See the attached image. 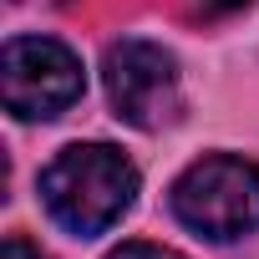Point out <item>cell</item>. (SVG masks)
Instances as JSON below:
<instances>
[{
    "mask_svg": "<svg viewBox=\"0 0 259 259\" xmlns=\"http://www.w3.org/2000/svg\"><path fill=\"white\" fill-rule=\"evenodd\" d=\"M138 188H143L138 163L112 143H71L36 178L41 208L71 239H97V234L117 229L133 213Z\"/></svg>",
    "mask_w": 259,
    "mask_h": 259,
    "instance_id": "1",
    "label": "cell"
},
{
    "mask_svg": "<svg viewBox=\"0 0 259 259\" xmlns=\"http://www.w3.org/2000/svg\"><path fill=\"white\" fill-rule=\"evenodd\" d=\"M168 208L188 234L234 244L259 229V163L239 153H203L168 183Z\"/></svg>",
    "mask_w": 259,
    "mask_h": 259,
    "instance_id": "2",
    "label": "cell"
},
{
    "mask_svg": "<svg viewBox=\"0 0 259 259\" xmlns=\"http://www.w3.org/2000/svg\"><path fill=\"white\" fill-rule=\"evenodd\" d=\"M102 87L112 112L138 133H163L183 117V71L163 41L148 36L112 41L102 56Z\"/></svg>",
    "mask_w": 259,
    "mask_h": 259,
    "instance_id": "3",
    "label": "cell"
},
{
    "mask_svg": "<svg viewBox=\"0 0 259 259\" xmlns=\"http://www.w3.org/2000/svg\"><path fill=\"white\" fill-rule=\"evenodd\" d=\"M87 92L81 56L56 36H11L0 46V102L16 122H51Z\"/></svg>",
    "mask_w": 259,
    "mask_h": 259,
    "instance_id": "4",
    "label": "cell"
},
{
    "mask_svg": "<svg viewBox=\"0 0 259 259\" xmlns=\"http://www.w3.org/2000/svg\"><path fill=\"white\" fill-rule=\"evenodd\" d=\"M107 259H188V254H178L173 244H153V239H122Z\"/></svg>",
    "mask_w": 259,
    "mask_h": 259,
    "instance_id": "5",
    "label": "cell"
},
{
    "mask_svg": "<svg viewBox=\"0 0 259 259\" xmlns=\"http://www.w3.org/2000/svg\"><path fill=\"white\" fill-rule=\"evenodd\" d=\"M0 259H51V254H46L41 244H31L26 234H11L6 244H0Z\"/></svg>",
    "mask_w": 259,
    "mask_h": 259,
    "instance_id": "6",
    "label": "cell"
},
{
    "mask_svg": "<svg viewBox=\"0 0 259 259\" xmlns=\"http://www.w3.org/2000/svg\"><path fill=\"white\" fill-rule=\"evenodd\" d=\"M244 6H254V0H198L203 16H234V11H244Z\"/></svg>",
    "mask_w": 259,
    "mask_h": 259,
    "instance_id": "7",
    "label": "cell"
}]
</instances>
